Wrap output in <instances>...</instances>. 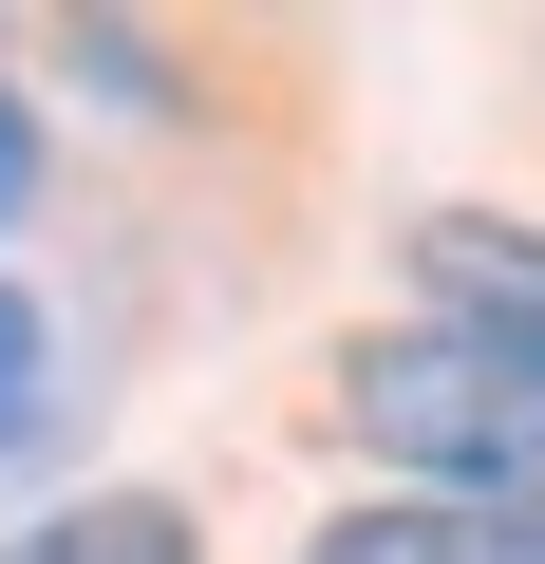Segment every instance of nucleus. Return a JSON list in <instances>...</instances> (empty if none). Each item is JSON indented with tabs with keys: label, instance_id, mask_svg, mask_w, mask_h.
<instances>
[{
	"label": "nucleus",
	"instance_id": "f257e3e1",
	"mask_svg": "<svg viewBox=\"0 0 545 564\" xmlns=\"http://www.w3.org/2000/svg\"><path fill=\"white\" fill-rule=\"evenodd\" d=\"M339 414H358L414 489H470V508H526V527H545V377H526V358H489V339H451V321H395V339L339 358Z\"/></svg>",
	"mask_w": 545,
	"mask_h": 564
},
{
	"label": "nucleus",
	"instance_id": "f03ea898",
	"mask_svg": "<svg viewBox=\"0 0 545 564\" xmlns=\"http://www.w3.org/2000/svg\"><path fill=\"white\" fill-rule=\"evenodd\" d=\"M414 302H433L451 339H489V358H526V377H545V245H526V226L433 207V226H414Z\"/></svg>",
	"mask_w": 545,
	"mask_h": 564
},
{
	"label": "nucleus",
	"instance_id": "7ed1b4c3",
	"mask_svg": "<svg viewBox=\"0 0 545 564\" xmlns=\"http://www.w3.org/2000/svg\"><path fill=\"white\" fill-rule=\"evenodd\" d=\"M302 564H545V527H526V508H470V489H377V508H339Z\"/></svg>",
	"mask_w": 545,
	"mask_h": 564
},
{
	"label": "nucleus",
	"instance_id": "20e7f679",
	"mask_svg": "<svg viewBox=\"0 0 545 564\" xmlns=\"http://www.w3.org/2000/svg\"><path fill=\"white\" fill-rule=\"evenodd\" d=\"M0 564H188V508L170 489H95L57 527H0Z\"/></svg>",
	"mask_w": 545,
	"mask_h": 564
},
{
	"label": "nucleus",
	"instance_id": "39448f33",
	"mask_svg": "<svg viewBox=\"0 0 545 564\" xmlns=\"http://www.w3.org/2000/svg\"><path fill=\"white\" fill-rule=\"evenodd\" d=\"M57 433V339H39V302L0 282V452H39Z\"/></svg>",
	"mask_w": 545,
	"mask_h": 564
},
{
	"label": "nucleus",
	"instance_id": "423d86ee",
	"mask_svg": "<svg viewBox=\"0 0 545 564\" xmlns=\"http://www.w3.org/2000/svg\"><path fill=\"white\" fill-rule=\"evenodd\" d=\"M20 188H39V132H20V113H0V226H20Z\"/></svg>",
	"mask_w": 545,
	"mask_h": 564
}]
</instances>
